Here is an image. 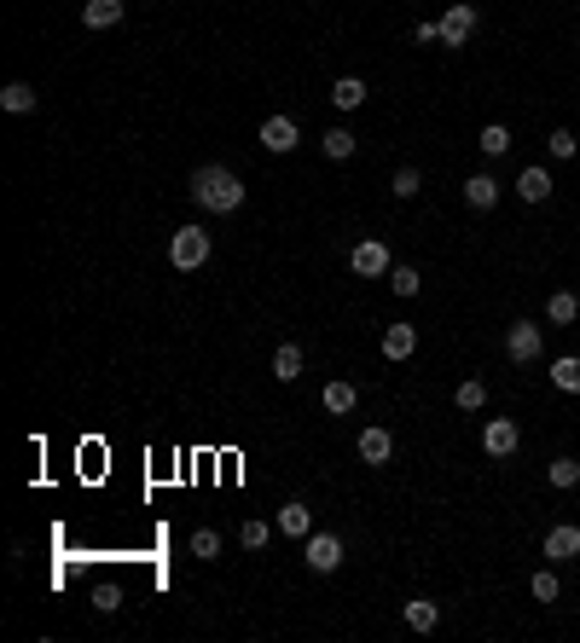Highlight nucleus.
<instances>
[{"label": "nucleus", "mask_w": 580, "mask_h": 643, "mask_svg": "<svg viewBox=\"0 0 580 643\" xmlns=\"http://www.w3.org/2000/svg\"><path fill=\"white\" fill-rule=\"evenodd\" d=\"M471 30H476V6H471V0H453L447 18H441V41L464 47V41H471Z\"/></svg>", "instance_id": "nucleus-6"}, {"label": "nucleus", "mask_w": 580, "mask_h": 643, "mask_svg": "<svg viewBox=\"0 0 580 643\" xmlns=\"http://www.w3.org/2000/svg\"><path fill=\"white\" fill-rule=\"evenodd\" d=\"M169 261H175V273H197V267L209 261V232L203 227H175V238H169Z\"/></svg>", "instance_id": "nucleus-2"}, {"label": "nucleus", "mask_w": 580, "mask_h": 643, "mask_svg": "<svg viewBox=\"0 0 580 643\" xmlns=\"http://www.w3.org/2000/svg\"><path fill=\"white\" fill-rule=\"evenodd\" d=\"M93 609H99V614H117V609H122V586H99V591H93Z\"/></svg>", "instance_id": "nucleus-32"}, {"label": "nucleus", "mask_w": 580, "mask_h": 643, "mask_svg": "<svg viewBox=\"0 0 580 643\" xmlns=\"http://www.w3.org/2000/svg\"><path fill=\"white\" fill-rule=\"evenodd\" d=\"M296 140H302V133H296V122H290V116H267V122H262V145H267L273 157L296 151Z\"/></svg>", "instance_id": "nucleus-8"}, {"label": "nucleus", "mask_w": 580, "mask_h": 643, "mask_svg": "<svg viewBox=\"0 0 580 643\" xmlns=\"http://www.w3.org/2000/svg\"><path fill=\"white\" fill-rule=\"evenodd\" d=\"M453 400H459V412H482V406H488V382L482 377H464Z\"/></svg>", "instance_id": "nucleus-22"}, {"label": "nucleus", "mask_w": 580, "mask_h": 643, "mask_svg": "<svg viewBox=\"0 0 580 643\" xmlns=\"http://www.w3.org/2000/svg\"><path fill=\"white\" fill-rule=\"evenodd\" d=\"M302 365H307V360H302V348H296V342H285V348L273 354V377H279V382H296V377H302Z\"/></svg>", "instance_id": "nucleus-20"}, {"label": "nucleus", "mask_w": 580, "mask_h": 643, "mask_svg": "<svg viewBox=\"0 0 580 643\" xmlns=\"http://www.w3.org/2000/svg\"><path fill=\"white\" fill-rule=\"evenodd\" d=\"M528 586H534V597H540V603H558V591H563V586H558V574H551V568H540V574L528 579Z\"/></svg>", "instance_id": "nucleus-30"}, {"label": "nucleus", "mask_w": 580, "mask_h": 643, "mask_svg": "<svg viewBox=\"0 0 580 643\" xmlns=\"http://www.w3.org/2000/svg\"><path fill=\"white\" fill-rule=\"evenodd\" d=\"M279 534H290V539H307V534H314V510H307L302 499H290L285 510H279Z\"/></svg>", "instance_id": "nucleus-12"}, {"label": "nucleus", "mask_w": 580, "mask_h": 643, "mask_svg": "<svg viewBox=\"0 0 580 643\" xmlns=\"http://www.w3.org/2000/svg\"><path fill=\"white\" fill-rule=\"evenodd\" d=\"M464 203H471V209H493V203H499V180H493V175H471V180H464Z\"/></svg>", "instance_id": "nucleus-14"}, {"label": "nucleus", "mask_w": 580, "mask_h": 643, "mask_svg": "<svg viewBox=\"0 0 580 643\" xmlns=\"http://www.w3.org/2000/svg\"><path fill=\"white\" fill-rule=\"evenodd\" d=\"M575 151H580V140H575L569 128H558V133H551V157H563V163H569Z\"/></svg>", "instance_id": "nucleus-33"}, {"label": "nucleus", "mask_w": 580, "mask_h": 643, "mask_svg": "<svg viewBox=\"0 0 580 643\" xmlns=\"http://www.w3.org/2000/svg\"><path fill=\"white\" fill-rule=\"evenodd\" d=\"M551 382H558L563 394H580V360H575V354H563V360H551Z\"/></svg>", "instance_id": "nucleus-23"}, {"label": "nucleus", "mask_w": 580, "mask_h": 643, "mask_svg": "<svg viewBox=\"0 0 580 643\" xmlns=\"http://www.w3.org/2000/svg\"><path fill=\"white\" fill-rule=\"evenodd\" d=\"M238 545H244V551H262V545H267V522H244V527H238Z\"/></svg>", "instance_id": "nucleus-31"}, {"label": "nucleus", "mask_w": 580, "mask_h": 643, "mask_svg": "<svg viewBox=\"0 0 580 643\" xmlns=\"http://www.w3.org/2000/svg\"><path fill=\"white\" fill-rule=\"evenodd\" d=\"M546 476H551V487H580V464L575 459H558Z\"/></svg>", "instance_id": "nucleus-29"}, {"label": "nucleus", "mask_w": 580, "mask_h": 643, "mask_svg": "<svg viewBox=\"0 0 580 643\" xmlns=\"http://www.w3.org/2000/svg\"><path fill=\"white\" fill-rule=\"evenodd\" d=\"M389 452H394V435L389 429H360V464H389Z\"/></svg>", "instance_id": "nucleus-10"}, {"label": "nucleus", "mask_w": 580, "mask_h": 643, "mask_svg": "<svg viewBox=\"0 0 580 643\" xmlns=\"http://www.w3.org/2000/svg\"><path fill=\"white\" fill-rule=\"evenodd\" d=\"M476 145H482V157H505L511 151V128H505V122H488V128L476 133Z\"/></svg>", "instance_id": "nucleus-21"}, {"label": "nucleus", "mask_w": 580, "mask_h": 643, "mask_svg": "<svg viewBox=\"0 0 580 643\" xmlns=\"http://www.w3.org/2000/svg\"><path fill=\"white\" fill-rule=\"evenodd\" d=\"M331 105H337V110H360L366 105V81L360 76H342L337 88H331Z\"/></svg>", "instance_id": "nucleus-17"}, {"label": "nucleus", "mask_w": 580, "mask_h": 643, "mask_svg": "<svg viewBox=\"0 0 580 643\" xmlns=\"http://www.w3.org/2000/svg\"><path fill=\"white\" fill-rule=\"evenodd\" d=\"M516 441H523V435H516V424H511V417H488V429H482L488 459H511V452H516Z\"/></svg>", "instance_id": "nucleus-7"}, {"label": "nucleus", "mask_w": 580, "mask_h": 643, "mask_svg": "<svg viewBox=\"0 0 580 643\" xmlns=\"http://www.w3.org/2000/svg\"><path fill=\"white\" fill-rule=\"evenodd\" d=\"M319 145H325V157H331V163H342V157H354V133H349V128H331V133H325Z\"/></svg>", "instance_id": "nucleus-25"}, {"label": "nucleus", "mask_w": 580, "mask_h": 643, "mask_svg": "<svg viewBox=\"0 0 580 643\" xmlns=\"http://www.w3.org/2000/svg\"><path fill=\"white\" fill-rule=\"evenodd\" d=\"M505 354H511L516 365H534V360H540V325H534V319H516V325H511Z\"/></svg>", "instance_id": "nucleus-5"}, {"label": "nucleus", "mask_w": 580, "mask_h": 643, "mask_svg": "<svg viewBox=\"0 0 580 643\" xmlns=\"http://www.w3.org/2000/svg\"><path fill=\"white\" fill-rule=\"evenodd\" d=\"M389 290L394 296H418V290H424V279H418L412 267H389Z\"/></svg>", "instance_id": "nucleus-26"}, {"label": "nucleus", "mask_w": 580, "mask_h": 643, "mask_svg": "<svg viewBox=\"0 0 580 643\" xmlns=\"http://www.w3.org/2000/svg\"><path fill=\"white\" fill-rule=\"evenodd\" d=\"M192 556H203V562H215V556H221V534H215V527H197V534H192Z\"/></svg>", "instance_id": "nucleus-28"}, {"label": "nucleus", "mask_w": 580, "mask_h": 643, "mask_svg": "<svg viewBox=\"0 0 580 643\" xmlns=\"http://www.w3.org/2000/svg\"><path fill=\"white\" fill-rule=\"evenodd\" d=\"M436 621H441V609L429 597H412L406 603V626H412V632H436Z\"/></svg>", "instance_id": "nucleus-18"}, {"label": "nucleus", "mask_w": 580, "mask_h": 643, "mask_svg": "<svg viewBox=\"0 0 580 643\" xmlns=\"http://www.w3.org/2000/svg\"><path fill=\"white\" fill-rule=\"evenodd\" d=\"M349 267H354V273H360V279H389V250H384V244H377V238H360V244H354V255H349Z\"/></svg>", "instance_id": "nucleus-3"}, {"label": "nucleus", "mask_w": 580, "mask_h": 643, "mask_svg": "<svg viewBox=\"0 0 580 643\" xmlns=\"http://www.w3.org/2000/svg\"><path fill=\"white\" fill-rule=\"evenodd\" d=\"M192 197H197V209H209V215H232V209L244 203V180L232 175V168H197Z\"/></svg>", "instance_id": "nucleus-1"}, {"label": "nucleus", "mask_w": 580, "mask_h": 643, "mask_svg": "<svg viewBox=\"0 0 580 643\" xmlns=\"http://www.w3.org/2000/svg\"><path fill=\"white\" fill-rule=\"evenodd\" d=\"M307 568H314V574H337L342 568V539L337 534H307Z\"/></svg>", "instance_id": "nucleus-4"}, {"label": "nucleus", "mask_w": 580, "mask_h": 643, "mask_svg": "<svg viewBox=\"0 0 580 643\" xmlns=\"http://www.w3.org/2000/svg\"><path fill=\"white\" fill-rule=\"evenodd\" d=\"M516 197H523V203H546L551 197V175L546 168H523V175H516Z\"/></svg>", "instance_id": "nucleus-13"}, {"label": "nucleus", "mask_w": 580, "mask_h": 643, "mask_svg": "<svg viewBox=\"0 0 580 643\" xmlns=\"http://www.w3.org/2000/svg\"><path fill=\"white\" fill-rule=\"evenodd\" d=\"M412 348H418V330L412 325H389L384 330V354H389V360H412Z\"/></svg>", "instance_id": "nucleus-15"}, {"label": "nucleus", "mask_w": 580, "mask_h": 643, "mask_svg": "<svg viewBox=\"0 0 580 643\" xmlns=\"http://www.w3.org/2000/svg\"><path fill=\"white\" fill-rule=\"evenodd\" d=\"M569 556H580V527L563 522V527L546 534V562H569Z\"/></svg>", "instance_id": "nucleus-9"}, {"label": "nucleus", "mask_w": 580, "mask_h": 643, "mask_svg": "<svg viewBox=\"0 0 580 643\" xmlns=\"http://www.w3.org/2000/svg\"><path fill=\"white\" fill-rule=\"evenodd\" d=\"M418 185H424V175H418V168H394L389 192H394V197H401V203H406V197H418Z\"/></svg>", "instance_id": "nucleus-27"}, {"label": "nucleus", "mask_w": 580, "mask_h": 643, "mask_svg": "<svg viewBox=\"0 0 580 643\" xmlns=\"http://www.w3.org/2000/svg\"><path fill=\"white\" fill-rule=\"evenodd\" d=\"M122 12H128V0H88V6H82V23H88V30H110V23H122Z\"/></svg>", "instance_id": "nucleus-11"}, {"label": "nucleus", "mask_w": 580, "mask_h": 643, "mask_svg": "<svg viewBox=\"0 0 580 643\" xmlns=\"http://www.w3.org/2000/svg\"><path fill=\"white\" fill-rule=\"evenodd\" d=\"M0 105H6L12 116H30L35 110V88L30 81H6V88H0Z\"/></svg>", "instance_id": "nucleus-16"}, {"label": "nucleus", "mask_w": 580, "mask_h": 643, "mask_svg": "<svg viewBox=\"0 0 580 643\" xmlns=\"http://www.w3.org/2000/svg\"><path fill=\"white\" fill-rule=\"evenodd\" d=\"M546 319H551V325H575V319H580V302H575L569 290H558V296L546 302Z\"/></svg>", "instance_id": "nucleus-24"}, {"label": "nucleus", "mask_w": 580, "mask_h": 643, "mask_svg": "<svg viewBox=\"0 0 580 643\" xmlns=\"http://www.w3.org/2000/svg\"><path fill=\"white\" fill-rule=\"evenodd\" d=\"M354 406H360V394H354V382H325V412H331V417L354 412Z\"/></svg>", "instance_id": "nucleus-19"}]
</instances>
